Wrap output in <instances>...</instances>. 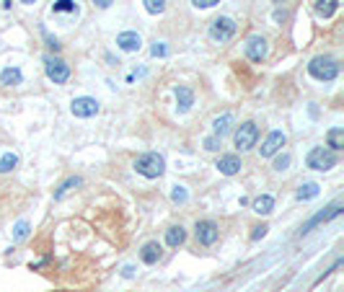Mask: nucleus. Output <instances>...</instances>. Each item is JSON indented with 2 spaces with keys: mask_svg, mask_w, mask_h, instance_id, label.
Returning <instances> with one entry per match:
<instances>
[{
  "mask_svg": "<svg viewBox=\"0 0 344 292\" xmlns=\"http://www.w3.org/2000/svg\"><path fill=\"white\" fill-rule=\"evenodd\" d=\"M135 171L140 173V176H145V178H161L163 173H166V158L161 153H156V150H150V153H140L137 158H135Z\"/></svg>",
  "mask_w": 344,
  "mask_h": 292,
  "instance_id": "obj_1",
  "label": "nucleus"
},
{
  "mask_svg": "<svg viewBox=\"0 0 344 292\" xmlns=\"http://www.w3.org/2000/svg\"><path fill=\"white\" fill-rule=\"evenodd\" d=\"M308 75L313 80H321V83H331L339 75V62L329 55H318L308 62Z\"/></svg>",
  "mask_w": 344,
  "mask_h": 292,
  "instance_id": "obj_2",
  "label": "nucleus"
},
{
  "mask_svg": "<svg viewBox=\"0 0 344 292\" xmlns=\"http://www.w3.org/2000/svg\"><path fill=\"white\" fill-rule=\"evenodd\" d=\"M336 163H339V155H336L334 150L324 148V145L311 148V150H308V158H306V166H308L311 171H321V173L331 171Z\"/></svg>",
  "mask_w": 344,
  "mask_h": 292,
  "instance_id": "obj_3",
  "label": "nucleus"
},
{
  "mask_svg": "<svg viewBox=\"0 0 344 292\" xmlns=\"http://www.w3.org/2000/svg\"><path fill=\"white\" fill-rule=\"evenodd\" d=\"M256 140H259V127H256V122H243L233 132V142H235V148H238V153H246V150L256 148Z\"/></svg>",
  "mask_w": 344,
  "mask_h": 292,
  "instance_id": "obj_4",
  "label": "nucleus"
},
{
  "mask_svg": "<svg viewBox=\"0 0 344 292\" xmlns=\"http://www.w3.org/2000/svg\"><path fill=\"white\" fill-rule=\"evenodd\" d=\"M235 31H238V24H235L230 16H218L210 24V39L212 41H220V44L230 41L235 36Z\"/></svg>",
  "mask_w": 344,
  "mask_h": 292,
  "instance_id": "obj_5",
  "label": "nucleus"
},
{
  "mask_svg": "<svg viewBox=\"0 0 344 292\" xmlns=\"http://www.w3.org/2000/svg\"><path fill=\"white\" fill-rule=\"evenodd\" d=\"M44 73L55 85H62L70 78V65L65 60H60L57 55H44Z\"/></svg>",
  "mask_w": 344,
  "mask_h": 292,
  "instance_id": "obj_6",
  "label": "nucleus"
},
{
  "mask_svg": "<svg viewBox=\"0 0 344 292\" xmlns=\"http://www.w3.org/2000/svg\"><path fill=\"white\" fill-rule=\"evenodd\" d=\"M194 235H197V243L200 246H215L220 238V228H218V222L215 220H197V225H194Z\"/></svg>",
  "mask_w": 344,
  "mask_h": 292,
  "instance_id": "obj_7",
  "label": "nucleus"
},
{
  "mask_svg": "<svg viewBox=\"0 0 344 292\" xmlns=\"http://www.w3.org/2000/svg\"><path fill=\"white\" fill-rule=\"evenodd\" d=\"M70 111H73V117H78V119H91V117H96L101 111V104L93 96H78V99H73Z\"/></svg>",
  "mask_w": 344,
  "mask_h": 292,
  "instance_id": "obj_8",
  "label": "nucleus"
},
{
  "mask_svg": "<svg viewBox=\"0 0 344 292\" xmlns=\"http://www.w3.org/2000/svg\"><path fill=\"white\" fill-rule=\"evenodd\" d=\"M285 145H287V134L279 132V129H272L267 134V140L262 142V148H259V155L262 158H274L277 153H282Z\"/></svg>",
  "mask_w": 344,
  "mask_h": 292,
  "instance_id": "obj_9",
  "label": "nucleus"
},
{
  "mask_svg": "<svg viewBox=\"0 0 344 292\" xmlns=\"http://www.w3.org/2000/svg\"><path fill=\"white\" fill-rule=\"evenodd\" d=\"M344 212V207L339 205V202H336V205H331V207H326V210H321V212H316L308 222H306V225L303 228H300V235H306V233H311L316 225H324V222H331V220H336L339 215Z\"/></svg>",
  "mask_w": 344,
  "mask_h": 292,
  "instance_id": "obj_10",
  "label": "nucleus"
},
{
  "mask_svg": "<svg viewBox=\"0 0 344 292\" xmlns=\"http://www.w3.org/2000/svg\"><path fill=\"white\" fill-rule=\"evenodd\" d=\"M267 55H269L267 39H264L262 34H251V36L246 39V57H249L251 62H264Z\"/></svg>",
  "mask_w": 344,
  "mask_h": 292,
  "instance_id": "obj_11",
  "label": "nucleus"
},
{
  "mask_svg": "<svg viewBox=\"0 0 344 292\" xmlns=\"http://www.w3.org/2000/svg\"><path fill=\"white\" fill-rule=\"evenodd\" d=\"M215 168H218L223 176H235V173H238V171L243 168L241 155H235V153H225V155H220V158H218Z\"/></svg>",
  "mask_w": 344,
  "mask_h": 292,
  "instance_id": "obj_12",
  "label": "nucleus"
},
{
  "mask_svg": "<svg viewBox=\"0 0 344 292\" xmlns=\"http://www.w3.org/2000/svg\"><path fill=\"white\" fill-rule=\"evenodd\" d=\"M117 47L122 52H140L142 47V36L137 31H119L117 34Z\"/></svg>",
  "mask_w": 344,
  "mask_h": 292,
  "instance_id": "obj_13",
  "label": "nucleus"
},
{
  "mask_svg": "<svg viewBox=\"0 0 344 292\" xmlns=\"http://www.w3.org/2000/svg\"><path fill=\"white\" fill-rule=\"evenodd\" d=\"M161 259H163V246L158 240H148L140 249V261L148 264V266H156Z\"/></svg>",
  "mask_w": 344,
  "mask_h": 292,
  "instance_id": "obj_14",
  "label": "nucleus"
},
{
  "mask_svg": "<svg viewBox=\"0 0 344 292\" xmlns=\"http://www.w3.org/2000/svg\"><path fill=\"white\" fill-rule=\"evenodd\" d=\"M174 96H176V109L181 111V114L191 111V106H194V91H191L189 85H176Z\"/></svg>",
  "mask_w": 344,
  "mask_h": 292,
  "instance_id": "obj_15",
  "label": "nucleus"
},
{
  "mask_svg": "<svg viewBox=\"0 0 344 292\" xmlns=\"http://www.w3.org/2000/svg\"><path fill=\"white\" fill-rule=\"evenodd\" d=\"M52 13L55 16H65V18H78L80 16V6H78V0H55Z\"/></svg>",
  "mask_w": 344,
  "mask_h": 292,
  "instance_id": "obj_16",
  "label": "nucleus"
},
{
  "mask_svg": "<svg viewBox=\"0 0 344 292\" xmlns=\"http://www.w3.org/2000/svg\"><path fill=\"white\" fill-rule=\"evenodd\" d=\"M251 210H254L256 215H262V217L272 215V212H274V197H272V194H259V197L251 202Z\"/></svg>",
  "mask_w": 344,
  "mask_h": 292,
  "instance_id": "obj_17",
  "label": "nucleus"
},
{
  "mask_svg": "<svg viewBox=\"0 0 344 292\" xmlns=\"http://www.w3.org/2000/svg\"><path fill=\"white\" fill-rule=\"evenodd\" d=\"M0 83L8 85V88L21 85V83H24V73H21V67H16V65L3 67V70H0Z\"/></svg>",
  "mask_w": 344,
  "mask_h": 292,
  "instance_id": "obj_18",
  "label": "nucleus"
},
{
  "mask_svg": "<svg viewBox=\"0 0 344 292\" xmlns=\"http://www.w3.org/2000/svg\"><path fill=\"white\" fill-rule=\"evenodd\" d=\"M184 243H186L184 225H171L166 230V246H168V249H179V246H184Z\"/></svg>",
  "mask_w": 344,
  "mask_h": 292,
  "instance_id": "obj_19",
  "label": "nucleus"
},
{
  "mask_svg": "<svg viewBox=\"0 0 344 292\" xmlns=\"http://www.w3.org/2000/svg\"><path fill=\"white\" fill-rule=\"evenodd\" d=\"M313 11L318 18H331L339 11V0H313Z\"/></svg>",
  "mask_w": 344,
  "mask_h": 292,
  "instance_id": "obj_20",
  "label": "nucleus"
},
{
  "mask_svg": "<svg viewBox=\"0 0 344 292\" xmlns=\"http://www.w3.org/2000/svg\"><path fill=\"white\" fill-rule=\"evenodd\" d=\"M318 194H321V186H318L316 181H306V184L298 186L295 199H298V202H311V199H316Z\"/></svg>",
  "mask_w": 344,
  "mask_h": 292,
  "instance_id": "obj_21",
  "label": "nucleus"
},
{
  "mask_svg": "<svg viewBox=\"0 0 344 292\" xmlns=\"http://www.w3.org/2000/svg\"><path fill=\"white\" fill-rule=\"evenodd\" d=\"M78 186H83V178L80 176H70V178H65L60 186H57V191H55V202H60V199H65L73 189H78Z\"/></svg>",
  "mask_w": 344,
  "mask_h": 292,
  "instance_id": "obj_22",
  "label": "nucleus"
},
{
  "mask_svg": "<svg viewBox=\"0 0 344 292\" xmlns=\"http://www.w3.org/2000/svg\"><path fill=\"white\" fill-rule=\"evenodd\" d=\"M326 148L334 153H339L344 148V127H331L326 132Z\"/></svg>",
  "mask_w": 344,
  "mask_h": 292,
  "instance_id": "obj_23",
  "label": "nucleus"
},
{
  "mask_svg": "<svg viewBox=\"0 0 344 292\" xmlns=\"http://www.w3.org/2000/svg\"><path fill=\"white\" fill-rule=\"evenodd\" d=\"M230 129H233V114H223V117H218L212 122V134H215V137H220V140Z\"/></svg>",
  "mask_w": 344,
  "mask_h": 292,
  "instance_id": "obj_24",
  "label": "nucleus"
},
{
  "mask_svg": "<svg viewBox=\"0 0 344 292\" xmlns=\"http://www.w3.org/2000/svg\"><path fill=\"white\" fill-rule=\"evenodd\" d=\"M18 155L16 153H3L0 155V173H11V171H16L18 168Z\"/></svg>",
  "mask_w": 344,
  "mask_h": 292,
  "instance_id": "obj_25",
  "label": "nucleus"
},
{
  "mask_svg": "<svg viewBox=\"0 0 344 292\" xmlns=\"http://www.w3.org/2000/svg\"><path fill=\"white\" fill-rule=\"evenodd\" d=\"M29 235H31V225H29V220H18V222H16V228H13V243L26 240Z\"/></svg>",
  "mask_w": 344,
  "mask_h": 292,
  "instance_id": "obj_26",
  "label": "nucleus"
},
{
  "mask_svg": "<svg viewBox=\"0 0 344 292\" xmlns=\"http://www.w3.org/2000/svg\"><path fill=\"white\" fill-rule=\"evenodd\" d=\"M171 202H174V205H186V202H189V191H186V186H181V184L171 186Z\"/></svg>",
  "mask_w": 344,
  "mask_h": 292,
  "instance_id": "obj_27",
  "label": "nucleus"
},
{
  "mask_svg": "<svg viewBox=\"0 0 344 292\" xmlns=\"http://www.w3.org/2000/svg\"><path fill=\"white\" fill-rule=\"evenodd\" d=\"M290 163H292V155H290V153H277V155H274V171L282 173V171L290 168Z\"/></svg>",
  "mask_w": 344,
  "mask_h": 292,
  "instance_id": "obj_28",
  "label": "nucleus"
},
{
  "mask_svg": "<svg viewBox=\"0 0 344 292\" xmlns=\"http://www.w3.org/2000/svg\"><path fill=\"white\" fill-rule=\"evenodd\" d=\"M142 3H145V11H148L150 16L166 13V0H142Z\"/></svg>",
  "mask_w": 344,
  "mask_h": 292,
  "instance_id": "obj_29",
  "label": "nucleus"
},
{
  "mask_svg": "<svg viewBox=\"0 0 344 292\" xmlns=\"http://www.w3.org/2000/svg\"><path fill=\"white\" fill-rule=\"evenodd\" d=\"M205 150H210V153H218L220 148H223V140L220 137H215V134H210V137H205Z\"/></svg>",
  "mask_w": 344,
  "mask_h": 292,
  "instance_id": "obj_30",
  "label": "nucleus"
},
{
  "mask_svg": "<svg viewBox=\"0 0 344 292\" xmlns=\"http://www.w3.org/2000/svg\"><path fill=\"white\" fill-rule=\"evenodd\" d=\"M166 55H168V47L163 41H156L153 47H150V57H166Z\"/></svg>",
  "mask_w": 344,
  "mask_h": 292,
  "instance_id": "obj_31",
  "label": "nucleus"
},
{
  "mask_svg": "<svg viewBox=\"0 0 344 292\" xmlns=\"http://www.w3.org/2000/svg\"><path fill=\"white\" fill-rule=\"evenodd\" d=\"M41 34H44V39H47V47H50V50L57 55V52H60V41H57V39H55L50 31H41Z\"/></svg>",
  "mask_w": 344,
  "mask_h": 292,
  "instance_id": "obj_32",
  "label": "nucleus"
},
{
  "mask_svg": "<svg viewBox=\"0 0 344 292\" xmlns=\"http://www.w3.org/2000/svg\"><path fill=\"white\" fill-rule=\"evenodd\" d=\"M251 230H254V233H251V240H259V238H264V235H267V230H269V228L262 222V225H256V228H251Z\"/></svg>",
  "mask_w": 344,
  "mask_h": 292,
  "instance_id": "obj_33",
  "label": "nucleus"
},
{
  "mask_svg": "<svg viewBox=\"0 0 344 292\" xmlns=\"http://www.w3.org/2000/svg\"><path fill=\"white\" fill-rule=\"evenodd\" d=\"M218 3H220V0H191V6H194V8H212Z\"/></svg>",
  "mask_w": 344,
  "mask_h": 292,
  "instance_id": "obj_34",
  "label": "nucleus"
},
{
  "mask_svg": "<svg viewBox=\"0 0 344 292\" xmlns=\"http://www.w3.org/2000/svg\"><path fill=\"white\" fill-rule=\"evenodd\" d=\"M122 277H124V279H132V277H135V266L127 264V266L122 269Z\"/></svg>",
  "mask_w": 344,
  "mask_h": 292,
  "instance_id": "obj_35",
  "label": "nucleus"
},
{
  "mask_svg": "<svg viewBox=\"0 0 344 292\" xmlns=\"http://www.w3.org/2000/svg\"><path fill=\"white\" fill-rule=\"evenodd\" d=\"M274 21H277V24H282V21H287V13L285 11H274V16H272Z\"/></svg>",
  "mask_w": 344,
  "mask_h": 292,
  "instance_id": "obj_36",
  "label": "nucleus"
},
{
  "mask_svg": "<svg viewBox=\"0 0 344 292\" xmlns=\"http://www.w3.org/2000/svg\"><path fill=\"white\" fill-rule=\"evenodd\" d=\"M112 3H114V0H93V6H96V8H101V11H104V8H109Z\"/></svg>",
  "mask_w": 344,
  "mask_h": 292,
  "instance_id": "obj_37",
  "label": "nucleus"
},
{
  "mask_svg": "<svg viewBox=\"0 0 344 292\" xmlns=\"http://www.w3.org/2000/svg\"><path fill=\"white\" fill-rule=\"evenodd\" d=\"M21 3H24V6H31V3H36V0H21Z\"/></svg>",
  "mask_w": 344,
  "mask_h": 292,
  "instance_id": "obj_38",
  "label": "nucleus"
},
{
  "mask_svg": "<svg viewBox=\"0 0 344 292\" xmlns=\"http://www.w3.org/2000/svg\"><path fill=\"white\" fill-rule=\"evenodd\" d=\"M274 3H279V0H274Z\"/></svg>",
  "mask_w": 344,
  "mask_h": 292,
  "instance_id": "obj_39",
  "label": "nucleus"
}]
</instances>
